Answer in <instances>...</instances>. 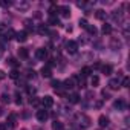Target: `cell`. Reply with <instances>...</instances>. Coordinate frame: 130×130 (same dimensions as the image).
I'll use <instances>...</instances> for the list:
<instances>
[{
	"mask_svg": "<svg viewBox=\"0 0 130 130\" xmlns=\"http://www.w3.org/2000/svg\"><path fill=\"white\" fill-rule=\"evenodd\" d=\"M66 51L69 52V54H77V51H78V43L77 41H68L66 43Z\"/></svg>",
	"mask_w": 130,
	"mask_h": 130,
	"instance_id": "6da1fadb",
	"label": "cell"
},
{
	"mask_svg": "<svg viewBox=\"0 0 130 130\" xmlns=\"http://www.w3.org/2000/svg\"><path fill=\"white\" fill-rule=\"evenodd\" d=\"M61 84H64V86H63L64 89H72V87H75V86H77L75 77H71V78H68V80H64Z\"/></svg>",
	"mask_w": 130,
	"mask_h": 130,
	"instance_id": "7a4b0ae2",
	"label": "cell"
},
{
	"mask_svg": "<svg viewBox=\"0 0 130 130\" xmlns=\"http://www.w3.org/2000/svg\"><path fill=\"white\" fill-rule=\"evenodd\" d=\"M15 40L19 43H25L28 40V32L26 31H20V32H15Z\"/></svg>",
	"mask_w": 130,
	"mask_h": 130,
	"instance_id": "3957f363",
	"label": "cell"
},
{
	"mask_svg": "<svg viewBox=\"0 0 130 130\" xmlns=\"http://www.w3.org/2000/svg\"><path fill=\"white\" fill-rule=\"evenodd\" d=\"M41 106H43V107H52V106H54V98L49 96V95L43 96V98H41Z\"/></svg>",
	"mask_w": 130,
	"mask_h": 130,
	"instance_id": "277c9868",
	"label": "cell"
},
{
	"mask_svg": "<svg viewBox=\"0 0 130 130\" xmlns=\"http://www.w3.org/2000/svg\"><path fill=\"white\" fill-rule=\"evenodd\" d=\"M35 57H37L38 60H46V58H47V51H46L44 47L37 49V51H35Z\"/></svg>",
	"mask_w": 130,
	"mask_h": 130,
	"instance_id": "5b68a950",
	"label": "cell"
},
{
	"mask_svg": "<svg viewBox=\"0 0 130 130\" xmlns=\"http://www.w3.org/2000/svg\"><path fill=\"white\" fill-rule=\"evenodd\" d=\"M58 12L61 14V17H69V15H71L69 6H58Z\"/></svg>",
	"mask_w": 130,
	"mask_h": 130,
	"instance_id": "8992f818",
	"label": "cell"
},
{
	"mask_svg": "<svg viewBox=\"0 0 130 130\" xmlns=\"http://www.w3.org/2000/svg\"><path fill=\"white\" fill-rule=\"evenodd\" d=\"M40 74H41V77H44V78H49V77L52 75L51 66H43V68H41V71H40Z\"/></svg>",
	"mask_w": 130,
	"mask_h": 130,
	"instance_id": "52a82bcc",
	"label": "cell"
},
{
	"mask_svg": "<svg viewBox=\"0 0 130 130\" xmlns=\"http://www.w3.org/2000/svg\"><path fill=\"white\" fill-rule=\"evenodd\" d=\"M47 112L46 110H37V119L38 121H41V122H44L46 119H47Z\"/></svg>",
	"mask_w": 130,
	"mask_h": 130,
	"instance_id": "ba28073f",
	"label": "cell"
},
{
	"mask_svg": "<svg viewBox=\"0 0 130 130\" xmlns=\"http://www.w3.org/2000/svg\"><path fill=\"white\" fill-rule=\"evenodd\" d=\"M119 81H118V78H113V80H110L109 81V87L112 89V90H116V89H119Z\"/></svg>",
	"mask_w": 130,
	"mask_h": 130,
	"instance_id": "9c48e42d",
	"label": "cell"
},
{
	"mask_svg": "<svg viewBox=\"0 0 130 130\" xmlns=\"http://www.w3.org/2000/svg\"><path fill=\"white\" fill-rule=\"evenodd\" d=\"M15 122H17V116H15L14 113H11V115L8 116V122H6V125H9V127H15Z\"/></svg>",
	"mask_w": 130,
	"mask_h": 130,
	"instance_id": "30bf717a",
	"label": "cell"
},
{
	"mask_svg": "<svg viewBox=\"0 0 130 130\" xmlns=\"http://www.w3.org/2000/svg\"><path fill=\"white\" fill-rule=\"evenodd\" d=\"M98 124H100L101 127H106V125H109V118H107V116H104V115H101V116L98 118Z\"/></svg>",
	"mask_w": 130,
	"mask_h": 130,
	"instance_id": "8fae6325",
	"label": "cell"
},
{
	"mask_svg": "<svg viewBox=\"0 0 130 130\" xmlns=\"http://www.w3.org/2000/svg\"><path fill=\"white\" fill-rule=\"evenodd\" d=\"M90 74H92V68H90V66H84V68L81 69V77L86 78V77H89Z\"/></svg>",
	"mask_w": 130,
	"mask_h": 130,
	"instance_id": "7c38bea8",
	"label": "cell"
},
{
	"mask_svg": "<svg viewBox=\"0 0 130 130\" xmlns=\"http://www.w3.org/2000/svg\"><path fill=\"white\" fill-rule=\"evenodd\" d=\"M101 72L104 75H110L112 74V66L110 64H104V66H101Z\"/></svg>",
	"mask_w": 130,
	"mask_h": 130,
	"instance_id": "4fadbf2b",
	"label": "cell"
},
{
	"mask_svg": "<svg viewBox=\"0 0 130 130\" xmlns=\"http://www.w3.org/2000/svg\"><path fill=\"white\" fill-rule=\"evenodd\" d=\"M112 19H113L115 22H121V20H122V14H121V11H113V12H112Z\"/></svg>",
	"mask_w": 130,
	"mask_h": 130,
	"instance_id": "5bb4252c",
	"label": "cell"
},
{
	"mask_svg": "<svg viewBox=\"0 0 130 130\" xmlns=\"http://www.w3.org/2000/svg\"><path fill=\"white\" fill-rule=\"evenodd\" d=\"M95 17H96L98 20H104V19H106V11H103V9L95 11Z\"/></svg>",
	"mask_w": 130,
	"mask_h": 130,
	"instance_id": "9a60e30c",
	"label": "cell"
},
{
	"mask_svg": "<svg viewBox=\"0 0 130 130\" xmlns=\"http://www.w3.org/2000/svg\"><path fill=\"white\" fill-rule=\"evenodd\" d=\"M101 31H103V34H104V35H109V34H112V26L106 23V25H103Z\"/></svg>",
	"mask_w": 130,
	"mask_h": 130,
	"instance_id": "2e32d148",
	"label": "cell"
},
{
	"mask_svg": "<svg viewBox=\"0 0 130 130\" xmlns=\"http://www.w3.org/2000/svg\"><path fill=\"white\" fill-rule=\"evenodd\" d=\"M19 57H20V58H28V57H29V52H28V49H25V47H20V49H19Z\"/></svg>",
	"mask_w": 130,
	"mask_h": 130,
	"instance_id": "e0dca14e",
	"label": "cell"
},
{
	"mask_svg": "<svg viewBox=\"0 0 130 130\" xmlns=\"http://www.w3.org/2000/svg\"><path fill=\"white\" fill-rule=\"evenodd\" d=\"M6 64H9L11 68H17L19 64H20V61H17L15 58H9V60H6Z\"/></svg>",
	"mask_w": 130,
	"mask_h": 130,
	"instance_id": "ac0fdd59",
	"label": "cell"
},
{
	"mask_svg": "<svg viewBox=\"0 0 130 130\" xmlns=\"http://www.w3.org/2000/svg\"><path fill=\"white\" fill-rule=\"evenodd\" d=\"M12 35H15V32H14L12 29H5V32H3V37H5L6 40L12 38Z\"/></svg>",
	"mask_w": 130,
	"mask_h": 130,
	"instance_id": "d6986e66",
	"label": "cell"
},
{
	"mask_svg": "<svg viewBox=\"0 0 130 130\" xmlns=\"http://www.w3.org/2000/svg\"><path fill=\"white\" fill-rule=\"evenodd\" d=\"M9 78H12V80H19V78H20V72H19L17 69H12V71L9 72Z\"/></svg>",
	"mask_w": 130,
	"mask_h": 130,
	"instance_id": "ffe728a7",
	"label": "cell"
},
{
	"mask_svg": "<svg viewBox=\"0 0 130 130\" xmlns=\"http://www.w3.org/2000/svg\"><path fill=\"white\" fill-rule=\"evenodd\" d=\"M69 101H71L72 104H77V103L80 101V95H78V93H72V95H69Z\"/></svg>",
	"mask_w": 130,
	"mask_h": 130,
	"instance_id": "44dd1931",
	"label": "cell"
},
{
	"mask_svg": "<svg viewBox=\"0 0 130 130\" xmlns=\"http://www.w3.org/2000/svg\"><path fill=\"white\" fill-rule=\"evenodd\" d=\"M64 127H63V122H60V121H54L52 122V130H63Z\"/></svg>",
	"mask_w": 130,
	"mask_h": 130,
	"instance_id": "7402d4cb",
	"label": "cell"
},
{
	"mask_svg": "<svg viewBox=\"0 0 130 130\" xmlns=\"http://www.w3.org/2000/svg\"><path fill=\"white\" fill-rule=\"evenodd\" d=\"M0 101H2L3 104H9V103H11V96H9L8 93H3L2 96H0Z\"/></svg>",
	"mask_w": 130,
	"mask_h": 130,
	"instance_id": "603a6c76",
	"label": "cell"
},
{
	"mask_svg": "<svg viewBox=\"0 0 130 130\" xmlns=\"http://www.w3.org/2000/svg\"><path fill=\"white\" fill-rule=\"evenodd\" d=\"M86 29H87V32H89L90 35H95V34L98 32V31H96V28H95L93 25H87V28H86Z\"/></svg>",
	"mask_w": 130,
	"mask_h": 130,
	"instance_id": "cb8c5ba5",
	"label": "cell"
},
{
	"mask_svg": "<svg viewBox=\"0 0 130 130\" xmlns=\"http://www.w3.org/2000/svg\"><path fill=\"white\" fill-rule=\"evenodd\" d=\"M110 46H112L113 49H118V47H121V41H119V40H116V38H112Z\"/></svg>",
	"mask_w": 130,
	"mask_h": 130,
	"instance_id": "d4e9b609",
	"label": "cell"
},
{
	"mask_svg": "<svg viewBox=\"0 0 130 130\" xmlns=\"http://www.w3.org/2000/svg\"><path fill=\"white\" fill-rule=\"evenodd\" d=\"M115 107H116V109H124V107H125V101H124V100L115 101Z\"/></svg>",
	"mask_w": 130,
	"mask_h": 130,
	"instance_id": "484cf974",
	"label": "cell"
},
{
	"mask_svg": "<svg viewBox=\"0 0 130 130\" xmlns=\"http://www.w3.org/2000/svg\"><path fill=\"white\" fill-rule=\"evenodd\" d=\"M15 6H17L19 9H28V8H29V3H26V2H20V3H15Z\"/></svg>",
	"mask_w": 130,
	"mask_h": 130,
	"instance_id": "4316f807",
	"label": "cell"
},
{
	"mask_svg": "<svg viewBox=\"0 0 130 130\" xmlns=\"http://www.w3.org/2000/svg\"><path fill=\"white\" fill-rule=\"evenodd\" d=\"M49 25H60V20H58V17H55V15H51V17H49Z\"/></svg>",
	"mask_w": 130,
	"mask_h": 130,
	"instance_id": "83f0119b",
	"label": "cell"
},
{
	"mask_svg": "<svg viewBox=\"0 0 130 130\" xmlns=\"http://www.w3.org/2000/svg\"><path fill=\"white\" fill-rule=\"evenodd\" d=\"M90 84H92L93 87H95V86H98V84H100V78H98L96 75H93V77L90 78Z\"/></svg>",
	"mask_w": 130,
	"mask_h": 130,
	"instance_id": "f1b7e54d",
	"label": "cell"
},
{
	"mask_svg": "<svg viewBox=\"0 0 130 130\" xmlns=\"http://www.w3.org/2000/svg\"><path fill=\"white\" fill-rule=\"evenodd\" d=\"M52 87H54L55 90L61 89V81H60V80H54V81H52Z\"/></svg>",
	"mask_w": 130,
	"mask_h": 130,
	"instance_id": "f546056e",
	"label": "cell"
},
{
	"mask_svg": "<svg viewBox=\"0 0 130 130\" xmlns=\"http://www.w3.org/2000/svg\"><path fill=\"white\" fill-rule=\"evenodd\" d=\"M57 12H58V6L52 5V6H51V9H49V15H55Z\"/></svg>",
	"mask_w": 130,
	"mask_h": 130,
	"instance_id": "4dcf8cb0",
	"label": "cell"
},
{
	"mask_svg": "<svg viewBox=\"0 0 130 130\" xmlns=\"http://www.w3.org/2000/svg\"><path fill=\"white\" fill-rule=\"evenodd\" d=\"M31 104H32V106H40V104H41V100L32 96V98H31Z\"/></svg>",
	"mask_w": 130,
	"mask_h": 130,
	"instance_id": "1f68e13d",
	"label": "cell"
},
{
	"mask_svg": "<svg viewBox=\"0 0 130 130\" xmlns=\"http://www.w3.org/2000/svg\"><path fill=\"white\" fill-rule=\"evenodd\" d=\"M128 83H130V78H128V77H124V78H122V84H121V86H122V87H128Z\"/></svg>",
	"mask_w": 130,
	"mask_h": 130,
	"instance_id": "d6a6232c",
	"label": "cell"
},
{
	"mask_svg": "<svg viewBox=\"0 0 130 130\" xmlns=\"http://www.w3.org/2000/svg\"><path fill=\"white\" fill-rule=\"evenodd\" d=\"M38 32H40V34H47V28H46L44 25H41V26L38 28Z\"/></svg>",
	"mask_w": 130,
	"mask_h": 130,
	"instance_id": "836d02e7",
	"label": "cell"
},
{
	"mask_svg": "<svg viewBox=\"0 0 130 130\" xmlns=\"http://www.w3.org/2000/svg\"><path fill=\"white\" fill-rule=\"evenodd\" d=\"M87 25H89V23H87L84 19H81V20H80V26H81V28H84V29H86V28H87Z\"/></svg>",
	"mask_w": 130,
	"mask_h": 130,
	"instance_id": "e575fe53",
	"label": "cell"
},
{
	"mask_svg": "<svg viewBox=\"0 0 130 130\" xmlns=\"http://www.w3.org/2000/svg\"><path fill=\"white\" fill-rule=\"evenodd\" d=\"M5 78H6V74H5V72H3L2 69H0V81H3Z\"/></svg>",
	"mask_w": 130,
	"mask_h": 130,
	"instance_id": "d590c367",
	"label": "cell"
},
{
	"mask_svg": "<svg viewBox=\"0 0 130 130\" xmlns=\"http://www.w3.org/2000/svg\"><path fill=\"white\" fill-rule=\"evenodd\" d=\"M28 77H29V78H35V72H34V71H32V72L28 71Z\"/></svg>",
	"mask_w": 130,
	"mask_h": 130,
	"instance_id": "8d00e7d4",
	"label": "cell"
},
{
	"mask_svg": "<svg viewBox=\"0 0 130 130\" xmlns=\"http://www.w3.org/2000/svg\"><path fill=\"white\" fill-rule=\"evenodd\" d=\"M28 92L32 95V93H35V87H28Z\"/></svg>",
	"mask_w": 130,
	"mask_h": 130,
	"instance_id": "74e56055",
	"label": "cell"
},
{
	"mask_svg": "<svg viewBox=\"0 0 130 130\" xmlns=\"http://www.w3.org/2000/svg\"><path fill=\"white\" fill-rule=\"evenodd\" d=\"M0 5H2V6H9V5H11V2H2Z\"/></svg>",
	"mask_w": 130,
	"mask_h": 130,
	"instance_id": "f35d334b",
	"label": "cell"
},
{
	"mask_svg": "<svg viewBox=\"0 0 130 130\" xmlns=\"http://www.w3.org/2000/svg\"><path fill=\"white\" fill-rule=\"evenodd\" d=\"M15 103H17V104H22V96H19V95H17V100H15Z\"/></svg>",
	"mask_w": 130,
	"mask_h": 130,
	"instance_id": "ab89813d",
	"label": "cell"
},
{
	"mask_svg": "<svg viewBox=\"0 0 130 130\" xmlns=\"http://www.w3.org/2000/svg\"><path fill=\"white\" fill-rule=\"evenodd\" d=\"M0 130H6V124H0Z\"/></svg>",
	"mask_w": 130,
	"mask_h": 130,
	"instance_id": "60d3db41",
	"label": "cell"
}]
</instances>
